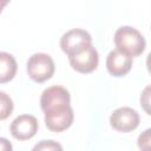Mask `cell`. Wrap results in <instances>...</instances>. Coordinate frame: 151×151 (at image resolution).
<instances>
[{
	"label": "cell",
	"mask_w": 151,
	"mask_h": 151,
	"mask_svg": "<svg viewBox=\"0 0 151 151\" xmlns=\"http://www.w3.org/2000/svg\"><path fill=\"white\" fill-rule=\"evenodd\" d=\"M70 92L63 86H51L44 90L40 106L45 114V125L52 132H63L73 123V110L70 105Z\"/></svg>",
	"instance_id": "obj_1"
},
{
	"label": "cell",
	"mask_w": 151,
	"mask_h": 151,
	"mask_svg": "<svg viewBox=\"0 0 151 151\" xmlns=\"http://www.w3.org/2000/svg\"><path fill=\"white\" fill-rule=\"evenodd\" d=\"M114 44L117 50L132 58L140 55L146 47V41L143 34L131 26H122L116 31Z\"/></svg>",
	"instance_id": "obj_2"
},
{
	"label": "cell",
	"mask_w": 151,
	"mask_h": 151,
	"mask_svg": "<svg viewBox=\"0 0 151 151\" xmlns=\"http://www.w3.org/2000/svg\"><path fill=\"white\" fill-rule=\"evenodd\" d=\"M26 70L33 81L41 84L52 78L55 67L51 55L46 53H34L28 58Z\"/></svg>",
	"instance_id": "obj_3"
},
{
	"label": "cell",
	"mask_w": 151,
	"mask_h": 151,
	"mask_svg": "<svg viewBox=\"0 0 151 151\" xmlns=\"http://www.w3.org/2000/svg\"><path fill=\"white\" fill-rule=\"evenodd\" d=\"M91 44H92V38L90 33L81 28L70 29L65 34H63L60 39V47L63 52L66 53L67 57H71L80 52Z\"/></svg>",
	"instance_id": "obj_4"
},
{
	"label": "cell",
	"mask_w": 151,
	"mask_h": 151,
	"mask_svg": "<svg viewBox=\"0 0 151 151\" xmlns=\"http://www.w3.org/2000/svg\"><path fill=\"white\" fill-rule=\"evenodd\" d=\"M139 114L136 110L123 106L114 110L110 116V125L112 129L119 132H131L139 125Z\"/></svg>",
	"instance_id": "obj_5"
},
{
	"label": "cell",
	"mask_w": 151,
	"mask_h": 151,
	"mask_svg": "<svg viewBox=\"0 0 151 151\" xmlns=\"http://www.w3.org/2000/svg\"><path fill=\"white\" fill-rule=\"evenodd\" d=\"M71 67L79 73H91L93 72L99 63V55L97 50L91 45L86 46L80 52L68 57Z\"/></svg>",
	"instance_id": "obj_6"
},
{
	"label": "cell",
	"mask_w": 151,
	"mask_h": 151,
	"mask_svg": "<svg viewBox=\"0 0 151 151\" xmlns=\"http://www.w3.org/2000/svg\"><path fill=\"white\" fill-rule=\"evenodd\" d=\"M39 124L34 116L21 114L18 116L11 124V134L18 140H28L38 132Z\"/></svg>",
	"instance_id": "obj_7"
},
{
	"label": "cell",
	"mask_w": 151,
	"mask_h": 151,
	"mask_svg": "<svg viewBox=\"0 0 151 151\" xmlns=\"http://www.w3.org/2000/svg\"><path fill=\"white\" fill-rule=\"evenodd\" d=\"M132 67V57L125 54L119 50H113L107 54L106 68L113 77L126 76Z\"/></svg>",
	"instance_id": "obj_8"
},
{
	"label": "cell",
	"mask_w": 151,
	"mask_h": 151,
	"mask_svg": "<svg viewBox=\"0 0 151 151\" xmlns=\"http://www.w3.org/2000/svg\"><path fill=\"white\" fill-rule=\"evenodd\" d=\"M18 65L14 57L7 52H0V84L11 81L17 73Z\"/></svg>",
	"instance_id": "obj_9"
},
{
	"label": "cell",
	"mask_w": 151,
	"mask_h": 151,
	"mask_svg": "<svg viewBox=\"0 0 151 151\" xmlns=\"http://www.w3.org/2000/svg\"><path fill=\"white\" fill-rule=\"evenodd\" d=\"M14 109L12 98L4 91H0V120L7 119Z\"/></svg>",
	"instance_id": "obj_10"
},
{
	"label": "cell",
	"mask_w": 151,
	"mask_h": 151,
	"mask_svg": "<svg viewBox=\"0 0 151 151\" xmlns=\"http://www.w3.org/2000/svg\"><path fill=\"white\" fill-rule=\"evenodd\" d=\"M63 146L54 140H41L39 144H37L33 150H61Z\"/></svg>",
	"instance_id": "obj_11"
},
{
	"label": "cell",
	"mask_w": 151,
	"mask_h": 151,
	"mask_svg": "<svg viewBox=\"0 0 151 151\" xmlns=\"http://www.w3.org/2000/svg\"><path fill=\"white\" fill-rule=\"evenodd\" d=\"M150 132H151V130L147 129V130L144 131V133H142L139 136V138H138V146L139 147L142 146L143 143H145V149L149 147V144H150Z\"/></svg>",
	"instance_id": "obj_12"
},
{
	"label": "cell",
	"mask_w": 151,
	"mask_h": 151,
	"mask_svg": "<svg viewBox=\"0 0 151 151\" xmlns=\"http://www.w3.org/2000/svg\"><path fill=\"white\" fill-rule=\"evenodd\" d=\"M12 149H13L12 144L6 138L0 137V151H11Z\"/></svg>",
	"instance_id": "obj_13"
},
{
	"label": "cell",
	"mask_w": 151,
	"mask_h": 151,
	"mask_svg": "<svg viewBox=\"0 0 151 151\" xmlns=\"http://www.w3.org/2000/svg\"><path fill=\"white\" fill-rule=\"evenodd\" d=\"M9 1H11V0H0V13L2 12V9L5 8V6H6Z\"/></svg>",
	"instance_id": "obj_14"
}]
</instances>
